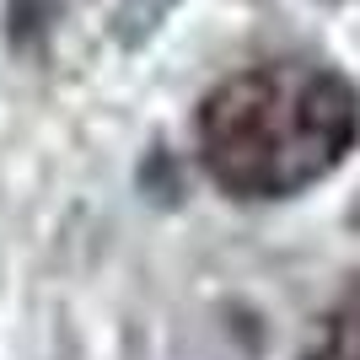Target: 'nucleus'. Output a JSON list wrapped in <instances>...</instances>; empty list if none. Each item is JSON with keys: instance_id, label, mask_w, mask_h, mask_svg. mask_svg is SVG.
I'll return each instance as SVG.
<instances>
[{"instance_id": "f257e3e1", "label": "nucleus", "mask_w": 360, "mask_h": 360, "mask_svg": "<svg viewBox=\"0 0 360 360\" xmlns=\"http://www.w3.org/2000/svg\"><path fill=\"white\" fill-rule=\"evenodd\" d=\"M360 135V97L349 81L312 65L242 70L205 97L199 150L221 188L242 199H280L323 178Z\"/></svg>"}, {"instance_id": "f03ea898", "label": "nucleus", "mask_w": 360, "mask_h": 360, "mask_svg": "<svg viewBox=\"0 0 360 360\" xmlns=\"http://www.w3.org/2000/svg\"><path fill=\"white\" fill-rule=\"evenodd\" d=\"M312 360H360V285L339 301V312L328 317V328L317 339Z\"/></svg>"}]
</instances>
